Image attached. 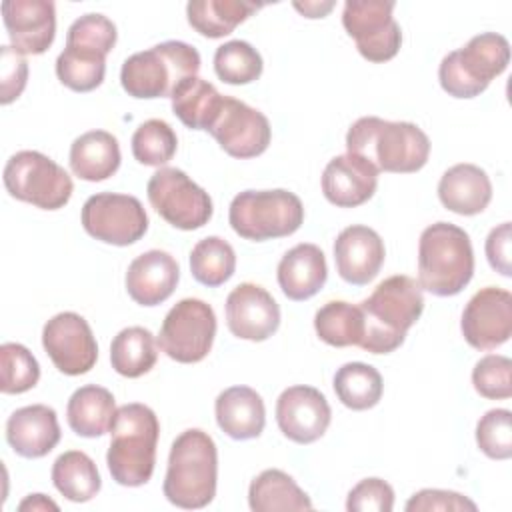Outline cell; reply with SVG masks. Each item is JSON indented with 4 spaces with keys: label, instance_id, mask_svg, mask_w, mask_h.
Returning a JSON list of instances; mask_svg holds the SVG:
<instances>
[{
    "label": "cell",
    "instance_id": "cell-8",
    "mask_svg": "<svg viewBox=\"0 0 512 512\" xmlns=\"http://www.w3.org/2000/svg\"><path fill=\"white\" fill-rule=\"evenodd\" d=\"M228 222L244 240L284 238L302 226L304 206L294 192L284 188L244 190L232 198Z\"/></svg>",
    "mask_w": 512,
    "mask_h": 512
},
{
    "label": "cell",
    "instance_id": "cell-30",
    "mask_svg": "<svg viewBox=\"0 0 512 512\" xmlns=\"http://www.w3.org/2000/svg\"><path fill=\"white\" fill-rule=\"evenodd\" d=\"M248 504L254 512L312 510L308 494L294 482L290 474L278 468H268L250 482Z\"/></svg>",
    "mask_w": 512,
    "mask_h": 512
},
{
    "label": "cell",
    "instance_id": "cell-42",
    "mask_svg": "<svg viewBox=\"0 0 512 512\" xmlns=\"http://www.w3.org/2000/svg\"><path fill=\"white\" fill-rule=\"evenodd\" d=\"M476 444L492 460L512 456V414L506 408L488 410L476 424Z\"/></svg>",
    "mask_w": 512,
    "mask_h": 512
},
{
    "label": "cell",
    "instance_id": "cell-22",
    "mask_svg": "<svg viewBox=\"0 0 512 512\" xmlns=\"http://www.w3.org/2000/svg\"><path fill=\"white\" fill-rule=\"evenodd\" d=\"M180 268L172 254L148 250L136 256L126 270V292L140 306H158L172 296Z\"/></svg>",
    "mask_w": 512,
    "mask_h": 512
},
{
    "label": "cell",
    "instance_id": "cell-37",
    "mask_svg": "<svg viewBox=\"0 0 512 512\" xmlns=\"http://www.w3.org/2000/svg\"><path fill=\"white\" fill-rule=\"evenodd\" d=\"M106 74V56L82 48L66 46L56 58L58 80L74 92L98 88Z\"/></svg>",
    "mask_w": 512,
    "mask_h": 512
},
{
    "label": "cell",
    "instance_id": "cell-12",
    "mask_svg": "<svg viewBox=\"0 0 512 512\" xmlns=\"http://www.w3.org/2000/svg\"><path fill=\"white\" fill-rule=\"evenodd\" d=\"M394 6L390 0H348L344 4V30L368 62H388L402 46V30L392 16Z\"/></svg>",
    "mask_w": 512,
    "mask_h": 512
},
{
    "label": "cell",
    "instance_id": "cell-14",
    "mask_svg": "<svg viewBox=\"0 0 512 512\" xmlns=\"http://www.w3.org/2000/svg\"><path fill=\"white\" fill-rule=\"evenodd\" d=\"M42 346L52 364L66 376H80L94 368L98 344L90 324L76 312H60L42 328Z\"/></svg>",
    "mask_w": 512,
    "mask_h": 512
},
{
    "label": "cell",
    "instance_id": "cell-25",
    "mask_svg": "<svg viewBox=\"0 0 512 512\" xmlns=\"http://www.w3.org/2000/svg\"><path fill=\"white\" fill-rule=\"evenodd\" d=\"M442 206L460 216L480 214L492 200V182L476 164H454L438 182Z\"/></svg>",
    "mask_w": 512,
    "mask_h": 512
},
{
    "label": "cell",
    "instance_id": "cell-18",
    "mask_svg": "<svg viewBox=\"0 0 512 512\" xmlns=\"http://www.w3.org/2000/svg\"><path fill=\"white\" fill-rule=\"evenodd\" d=\"M226 324L236 338L264 342L280 326V308L266 288L242 282L226 298Z\"/></svg>",
    "mask_w": 512,
    "mask_h": 512
},
{
    "label": "cell",
    "instance_id": "cell-49",
    "mask_svg": "<svg viewBox=\"0 0 512 512\" xmlns=\"http://www.w3.org/2000/svg\"><path fill=\"white\" fill-rule=\"evenodd\" d=\"M292 6L306 18H324L334 8V2H294Z\"/></svg>",
    "mask_w": 512,
    "mask_h": 512
},
{
    "label": "cell",
    "instance_id": "cell-6",
    "mask_svg": "<svg viewBox=\"0 0 512 512\" xmlns=\"http://www.w3.org/2000/svg\"><path fill=\"white\" fill-rule=\"evenodd\" d=\"M200 54L180 40H166L124 60L120 84L132 98H170L188 76H198Z\"/></svg>",
    "mask_w": 512,
    "mask_h": 512
},
{
    "label": "cell",
    "instance_id": "cell-33",
    "mask_svg": "<svg viewBox=\"0 0 512 512\" xmlns=\"http://www.w3.org/2000/svg\"><path fill=\"white\" fill-rule=\"evenodd\" d=\"M52 482L70 502H88L102 488L94 460L82 450H68L54 460Z\"/></svg>",
    "mask_w": 512,
    "mask_h": 512
},
{
    "label": "cell",
    "instance_id": "cell-36",
    "mask_svg": "<svg viewBox=\"0 0 512 512\" xmlns=\"http://www.w3.org/2000/svg\"><path fill=\"white\" fill-rule=\"evenodd\" d=\"M236 270L234 248L220 236L198 240L190 252V272L196 282L216 288L232 278Z\"/></svg>",
    "mask_w": 512,
    "mask_h": 512
},
{
    "label": "cell",
    "instance_id": "cell-38",
    "mask_svg": "<svg viewBox=\"0 0 512 512\" xmlns=\"http://www.w3.org/2000/svg\"><path fill=\"white\" fill-rule=\"evenodd\" d=\"M264 62L260 52L244 42V40H230L216 48L214 52V72L226 84H250L256 82L262 74Z\"/></svg>",
    "mask_w": 512,
    "mask_h": 512
},
{
    "label": "cell",
    "instance_id": "cell-24",
    "mask_svg": "<svg viewBox=\"0 0 512 512\" xmlns=\"http://www.w3.org/2000/svg\"><path fill=\"white\" fill-rule=\"evenodd\" d=\"M278 286L294 302L316 296L328 278L324 252L310 242L296 244L278 262Z\"/></svg>",
    "mask_w": 512,
    "mask_h": 512
},
{
    "label": "cell",
    "instance_id": "cell-34",
    "mask_svg": "<svg viewBox=\"0 0 512 512\" xmlns=\"http://www.w3.org/2000/svg\"><path fill=\"white\" fill-rule=\"evenodd\" d=\"M314 330L328 346H358L364 336L362 310L344 300H330L314 314Z\"/></svg>",
    "mask_w": 512,
    "mask_h": 512
},
{
    "label": "cell",
    "instance_id": "cell-23",
    "mask_svg": "<svg viewBox=\"0 0 512 512\" xmlns=\"http://www.w3.org/2000/svg\"><path fill=\"white\" fill-rule=\"evenodd\" d=\"M6 440L22 458H42L60 442L56 410L46 404L18 408L6 422Z\"/></svg>",
    "mask_w": 512,
    "mask_h": 512
},
{
    "label": "cell",
    "instance_id": "cell-4",
    "mask_svg": "<svg viewBox=\"0 0 512 512\" xmlns=\"http://www.w3.org/2000/svg\"><path fill=\"white\" fill-rule=\"evenodd\" d=\"M218 450L212 436L200 428L184 430L170 448L164 496L186 510L208 506L216 496Z\"/></svg>",
    "mask_w": 512,
    "mask_h": 512
},
{
    "label": "cell",
    "instance_id": "cell-47",
    "mask_svg": "<svg viewBox=\"0 0 512 512\" xmlns=\"http://www.w3.org/2000/svg\"><path fill=\"white\" fill-rule=\"evenodd\" d=\"M510 242H512V232H510V222H502L500 226L492 228L488 238H486V258L490 266L500 272L502 276L512 274V264H510Z\"/></svg>",
    "mask_w": 512,
    "mask_h": 512
},
{
    "label": "cell",
    "instance_id": "cell-43",
    "mask_svg": "<svg viewBox=\"0 0 512 512\" xmlns=\"http://www.w3.org/2000/svg\"><path fill=\"white\" fill-rule=\"evenodd\" d=\"M474 390L488 400L512 396V362L502 354H486L472 370Z\"/></svg>",
    "mask_w": 512,
    "mask_h": 512
},
{
    "label": "cell",
    "instance_id": "cell-9",
    "mask_svg": "<svg viewBox=\"0 0 512 512\" xmlns=\"http://www.w3.org/2000/svg\"><path fill=\"white\" fill-rule=\"evenodd\" d=\"M2 180L12 198L42 210L64 208L74 192L68 172L36 150L12 154L4 166Z\"/></svg>",
    "mask_w": 512,
    "mask_h": 512
},
{
    "label": "cell",
    "instance_id": "cell-27",
    "mask_svg": "<svg viewBox=\"0 0 512 512\" xmlns=\"http://www.w3.org/2000/svg\"><path fill=\"white\" fill-rule=\"evenodd\" d=\"M120 146L114 134L90 130L80 134L70 146V168L86 182H102L120 168Z\"/></svg>",
    "mask_w": 512,
    "mask_h": 512
},
{
    "label": "cell",
    "instance_id": "cell-45",
    "mask_svg": "<svg viewBox=\"0 0 512 512\" xmlns=\"http://www.w3.org/2000/svg\"><path fill=\"white\" fill-rule=\"evenodd\" d=\"M478 506L464 494L454 490H440V488H424L410 496L406 502V512H474Z\"/></svg>",
    "mask_w": 512,
    "mask_h": 512
},
{
    "label": "cell",
    "instance_id": "cell-16",
    "mask_svg": "<svg viewBox=\"0 0 512 512\" xmlns=\"http://www.w3.org/2000/svg\"><path fill=\"white\" fill-rule=\"evenodd\" d=\"M464 340L476 350H494L512 336V294L504 288H480L460 320Z\"/></svg>",
    "mask_w": 512,
    "mask_h": 512
},
{
    "label": "cell",
    "instance_id": "cell-10",
    "mask_svg": "<svg viewBox=\"0 0 512 512\" xmlns=\"http://www.w3.org/2000/svg\"><path fill=\"white\" fill-rule=\"evenodd\" d=\"M150 206L178 230H198L212 218V198L184 170L164 166L146 186Z\"/></svg>",
    "mask_w": 512,
    "mask_h": 512
},
{
    "label": "cell",
    "instance_id": "cell-44",
    "mask_svg": "<svg viewBox=\"0 0 512 512\" xmlns=\"http://www.w3.org/2000/svg\"><path fill=\"white\" fill-rule=\"evenodd\" d=\"M392 508L394 490L382 478H364L348 492V512H390Z\"/></svg>",
    "mask_w": 512,
    "mask_h": 512
},
{
    "label": "cell",
    "instance_id": "cell-17",
    "mask_svg": "<svg viewBox=\"0 0 512 512\" xmlns=\"http://www.w3.org/2000/svg\"><path fill=\"white\" fill-rule=\"evenodd\" d=\"M332 420L326 396L314 386H290L276 400L280 432L296 444H312L324 436Z\"/></svg>",
    "mask_w": 512,
    "mask_h": 512
},
{
    "label": "cell",
    "instance_id": "cell-48",
    "mask_svg": "<svg viewBox=\"0 0 512 512\" xmlns=\"http://www.w3.org/2000/svg\"><path fill=\"white\" fill-rule=\"evenodd\" d=\"M20 512H42V510H58V504L52 502L48 496L44 494H30L26 496L20 504H18Z\"/></svg>",
    "mask_w": 512,
    "mask_h": 512
},
{
    "label": "cell",
    "instance_id": "cell-2",
    "mask_svg": "<svg viewBox=\"0 0 512 512\" xmlns=\"http://www.w3.org/2000/svg\"><path fill=\"white\" fill-rule=\"evenodd\" d=\"M358 306L364 316L358 346L370 354H390L402 346L406 332L422 316L424 294L414 278L396 274L382 280Z\"/></svg>",
    "mask_w": 512,
    "mask_h": 512
},
{
    "label": "cell",
    "instance_id": "cell-11",
    "mask_svg": "<svg viewBox=\"0 0 512 512\" xmlns=\"http://www.w3.org/2000/svg\"><path fill=\"white\" fill-rule=\"evenodd\" d=\"M214 336L216 314L212 306L198 298H184L166 314L160 326L158 346L168 358L180 364H196L212 350Z\"/></svg>",
    "mask_w": 512,
    "mask_h": 512
},
{
    "label": "cell",
    "instance_id": "cell-1",
    "mask_svg": "<svg viewBox=\"0 0 512 512\" xmlns=\"http://www.w3.org/2000/svg\"><path fill=\"white\" fill-rule=\"evenodd\" d=\"M346 152L368 160L378 172L412 174L426 166L430 140L412 122L362 116L348 128Z\"/></svg>",
    "mask_w": 512,
    "mask_h": 512
},
{
    "label": "cell",
    "instance_id": "cell-26",
    "mask_svg": "<svg viewBox=\"0 0 512 512\" xmlns=\"http://www.w3.org/2000/svg\"><path fill=\"white\" fill-rule=\"evenodd\" d=\"M216 422L234 440L258 438L266 424L262 396L250 386H230L214 402Z\"/></svg>",
    "mask_w": 512,
    "mask_h": 512
},
{
    "label": "cell",
    "instance_id": "cell-31",
    "mask_svg": "<svg viewBox=\"0 0 512 512\" xmlns=\"http://www.w3.org/2000/svg\"><path fill=\"white\" fill-rule=\"evenodd\" d=\"M260 4L244 0H192L186 4L188 24L206 38H224L234 32Z\"/></svg>",
    "mask_w": 512,
    "mask_h": 512
},
{
    "label": "cell",
    "instance_id": "cell-46",
    "mask_svg": "<svg viewBox=\"0 0 512 512\" xmlns=\"http://www.w3.org/2000/svg\"><path fill=\"white\" fill-rule=\"evenodd\" d=\"M28 80L26 58L12 46H2L0 50V102L6 106L14 102Z\"/></svg>",
    "mask_w": 512,
    "mask_h": 512
},
{
    "label": "cell",
    "instance_id": "cell-19",
    "mask_svg": "<svg viewBox=\"0 0 512 512\" xmlns=\"http://www.w3.org/2000/svg\"><path fill=\"white\" fill-rule=\"evenodd\" d=\"M2 20L10 44L22 56L44 54L56 36V6L48 0H4Z\"/></svg>",
    "mask_w": 512,
    "mask_h": 512
},
{
    "label": "cell",
    "instance_id": "cell-13",
    "mask_svg": "<svg viewBox=\"0 0 512 512\" xmlns=\"http://www.w3.org/2000/svg\"><path fill=\"white\" fill-rule=\"evenodd\" d=\"M80 220L92 238L112 246H130L148 230V214L130 194H92L82 206Z\"/></svg>",
    "mask_w": 512,
    "mask_h": 512
},
{
    "label": "cell",
    "instance_id": "cell-32",
    "mask_svg": "<svg viewBox=\"0 0 512 512\" xmlns=\"http://www.w3.org/2000/svg\"><path fill=\"white\" fill-rule=\"evenodd\" d=\"M158 360V340L144 326L120 330L110 344L112 368L126 378H140L154 368Z\"/></svg>",
    "mask_w": 512,
    "mask_h": 512
},
{
    "label": "cell",
    "instance_id": "cell-29",
    "mask_svg": "<svg viewBox=\"0 0 512 512\" xmlns=\"http://www.w3.org/2000/svg\"><path fill=\"white\" fill-rule=\"evenodd\" d=\"M172 112L190 130H210L224 96L200 76L184 78L172 92Z\"/></svg>",
    "mask_w": 512,
    "mask_h": 512
},
{
    "label": "cell",
    "instance_id": "cell-21",
    "mask_svg": "<svg viewBox=\"0 0 512 512\" xmlns=\"http://www.w3.org/2000/svg\"><path fill=\"white\" fill-rule=\"evenodd\" d=\"M378 174L368 160L356 154L334 156L322 172V194L338 208H356L374 196Z\"/></svg>",
    "mask_w": 512,
    "mask_h": 512
},
{
    "label": "cell",
    "instance_id": "cell-40",
    "mask_svg": "<svg viewBox=\"0 0 512 512\" xmlns=\"http://www.w3.org/2000/svg\"><path fill=\"white\" fill-rule=\"evenodd\" d=\"M40 380V366L32 352L18 342L0 346V390L4 394H22Z\"/></svg>",
    "mask_w": 512,
    "mask_h": 512
},
{
    "label": "cell",
    "instance_id": "cell-20",
    "mask_svg": "<svg viewBox=\"0 0 512 512\" xmlns=\"http://www.w3.org/2000/svg\"><path fill=\"white\" fill-rule=\"evenodd\" d=\"M386 258L380 234L368 226L352 224L344 228L334 242V262L340 278L354 286L372 282Z\"/></svg>",
    "mask_w": 512,
    "mask_h": 512
},
{
    "label": "cell",
    "instance_id": "cell-35",
    "mask_svg": "<svg viewBox=\"0 0 512 512\" xmlns=\"http://www.w3.org/2000/svg\"><path fill=\"white\" fill-rule=\"evenodd\" d=\"M384 382L380 372L364 362H348L334 374V392L350 410L374 408L382 398Z\"/></svg>",
    "mask_w": 512,
    "mask_h": 512
},
{
    "label": "cell",
    "instance_id": "cell-41",
    "mask_svg": "<svg viewBox=\"0 0 512 512\" xmlns=\"http://www.w3.org/2000/svg\"><path fill=\"white\" fill-rule=\"evenodd\" d=\"M118 38L116 26L110 18L104 14H84L76 18L66 34V46L70 48H82L90 52H98L102 56H108V52L114 48Z\"/></svg>",
    "mask_w": 512,
    "mask_h": 512
},
{
    "label": "cell",
    "instance_id": "cell-28",
    "mask_svg": "<svg viewBox=\"0 0 512 512\" xmlns=\"http://www.w3.org/2000/svg\"><path fill=\"white\" fill-rule=\"evenodd\" d=\"M116 414V402L110 390L88 384L78 390L68 400L66 420L74 434L82 438H98L110 430Z\"/></svg>",
    "mask_w": 512,
    "mask_h": 512
},
{
    "label": "cell",
    "instance_id": "cell-15",
    "mask_svg": "<svg viewBox=\"0 0 512 512\" xmlns=\"http://www.w3.org/2000/svg\"><path fill=\"white\" fill-rule=\"evenodd\" d=\"M208 132L228 156L240 160L264 154L272 138L268 118L232 96H224L220 112Z\"/></svg>",
    "mask_w": 512,
    "mask_h": 512
},
{
    "label": "cell",
    "instance_id": "cell-3",
    "mask_svg": "<svg viewBox=\"0 0 512 512\" xmlns=\"http://www.w3.org/2000/svg\"><path fill=\"white\" fill-rule=\"evenodd\" d=\"M158 436V416L146 404L130 402L116 408L106 452V464L116 484L136 488L152 478Z\"/></svg>",
    "mask_w": 512,
    "mask_h": 512
},
{
    "label": "cell",
    "instance_id": "cell-39",
    "mask_svg": "<svg viewBox=\"0 0 512 512\" xmlns=\"http://www.w3.org/2000/svg\"><path fill=\"white\" fill-rule=\"evenodd\" d=\"M178 138L166 120L150 118L132 134V154L144 166H164L172 160Z\"/></svg>",
    "mask_w": 512,
    "mask_h": 512
},
{
    "label": "cell",
    "instance_id": "cell-5",
    "mask_svg": "<svg viewBox=\"0 0 512 512\" xmlns=\"http://www.w3.org/2000/svg\"><path fill=\"white\" fill-rule=\"evenodd\" d=\"M474 274V252L468 232L450 222L422 230L418 242V284L434 296H456Z\"/></svg>",
    "mask_w": 512,
    "mask_h": 512
},
{
    "label": "cell",
    "instance_id": "cell-7",
    "mask_svg": "<svg viewBox=\"0 0 512 512\" xmlns=\"http://www.w3.org/2000/svg\"><path fill=\"white\" fill-rule=\"evenodd\" d=\"M510 62V44L502 34L482 32L462 48L446 54L438 68V80L452 98L480 96Z\"/></svg>",
    "mask_w": 512,
    "mask_h": 512
}]
</instances>
